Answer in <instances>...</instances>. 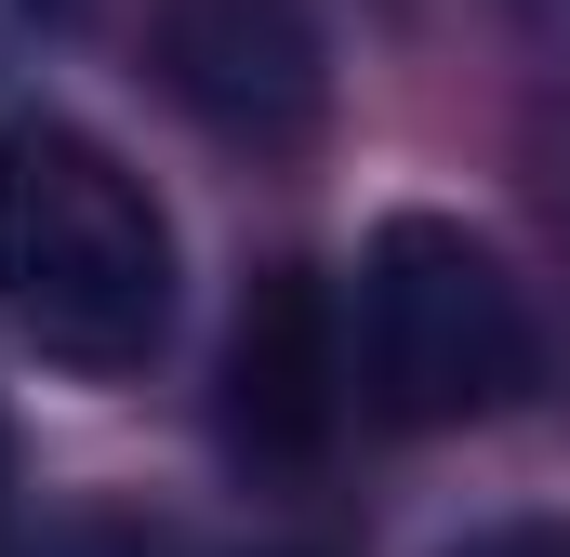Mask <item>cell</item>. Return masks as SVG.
<instances>
[{"instance_id":"obj_2","label":"cell","mask_w":570,"mask_h":557,"mask_svg":"<svg viewBox=\"0 0 570 557\" xmlns=\"http://www.w3.org/2000/svg\"><path fill=\"white\" fill-rule=\"evenodd\" d=\"M531 372H544V319L518 266L451 213H385L345 305V399L399 438H438V424L518 412Z\"/></svg>"},{"instance_id":"obj_3","label":"cell","mask_w":570,"mask_h":557,"mask_svg":"<svg viewBox=\"0 0 570 557\" xmlns=\"http://www.w3.org/2000/svg\"><path fill=\"white\" fill-rule=\"evenodd\" d=\"M146 53L173 80V107L226 146H305L332 107V27L318 0H159Z\"/></svg>"},{"instance_id":"obj_8","label":"cell","mask_w":570,"mask_h":557,"mask_svg":"<svg viewBox=\"0 0 570 557\" xmlns=\"http://www.w3.org/2000/svg\"><path fill=\"white\" fill-rule=\"evenodd\" d=\"M0 491H13V451H0Z\"/></svg>"},{"instance_id":"obj_10","label":"cell","mask_w":570,"mask_h":557,"mask_svg":"<svg viewBox=\"0 0 570 557\" xmlns=\"http://www.w3.org/2000/svg\"><path fill=\"white\" fill-rule=\"evenodd\" d=\"M558 13H570V0H558Z\"/></svg>"},{"instance_id":"obj_9","label":"cell","mask_w":570,"mask_h":557,"mask_svg":"<svg viewBox=\"0 0 570 557\" xmlns=\"http://www.w3.org/2000/svg\"><path fill=\"white\" fill-rule=\"evenodd\" d=\"M253 557H279V545H253Z\"/></svg>"},{"instance_id":"obj_5","label":"cell","mask_w":570,"mask_h":557,"mask_svg":"<svg viewBox=\"0 0 570 557\" xmlns=\"http://www.w3.org/2000/svg\"><path fill=\"white\" fill-rule=\"evenodd\" d=\"M13 557H186V545H173L159 518H107V505H94V518H40Z\"/></svg>"},{"instance_id":"obj_7","label":"cell","mask_w":570,"mask_h":557,"mask_svg":"<svg viewBox=\"0 0 570 557\" xmlns=\"http://www.w3.org/2000/svg\"><path fill=\"white\" fill-rule=\"evenodd\" d=\"M27 13H67V0H27Z\"/></svg>"},{"instance_id":"obj_6","label":"cell","mask_w":570,"mask_h":557,"mask_svg":"<svg viewBox=\"0 0 570 557\" xmlns=\"http://www.w3.org/2000/svg\"><path fill=\"white\" fill-rule=\"evenodd\" d=\"M464 557H570L558 531H491V545H464Z\"/></svg>"},{"instance_id":"obj_1","label":"cell","mask_w":570,"mask_h":557,"mask_svg":"<svg viewBox=\"0 0 570 557\" xmlns=\"http://www.w3.org/2000/svg\"><path fill=\"white\" fill-rule=\"evenodd\" d=\"M0 319L94 385L173 345V213L80 120H0Z\"/></svg>"},{"instance_id":"obj_4","label":"cell","mask_w":570,"mask_h":557,"mask_svg":"<svg viewBox=\"0 0 570 557\" xmlns=\"http://www.w3.org/2000/svg\"><path fill=\"white\" fill-rule=\"evenodd\" d=\"M226 385H239V438H266V451H305L332 399H345V345H332V319H318V292L305 278H266L253 305H239V345H226Z\"/></svg>"}]
</instances>
